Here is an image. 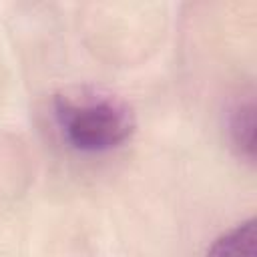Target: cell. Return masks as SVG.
I'll use <instances>...</instances> for the list:
<instances>
[{"mask_svg": "<svg viewBox=\"0 0 257 257\" xmlns=\"http://www.w3.org/2000/svg\"><path fill=\"white\" fill-rule=\"evenodd\" d=\"M54 116L68 145L82 153L116 149L133 137L137 126L124 100L96 90L56 94Z\"/></svg>", "mask_w": 257, "mask_h": 257, "instance_id": "obj_1", "label": "cell"}, {"mask_svg": "<svg viewBox=\"0 0 257 257\" xmlns=\"http://www.w3.org/2000/svg\"><path fill=\"white\" fill-rule=\"evenodd\" d=\"M207 257H257V225L247 219L213 241Z\"/></svg>", "mask_w": 257, "mask_h": 257, "instance_id": "obj_2", "label": "cell"}, {"mask_svg": "<svg viewBox=\"0 0 257 257\" xmlns=\"http://www.w3.org/2000/svg\"><path fill=\"white\" fill-rule=\"evenodd\" d=\"M229 133L239 157L253 163L255 159V104L253 102H241L233 110L229 120Z\"/></svg>", "mask_w": 257, "mask_h": 257, "instance_id": "obj_3", "label": "cell"}]
</instances>
